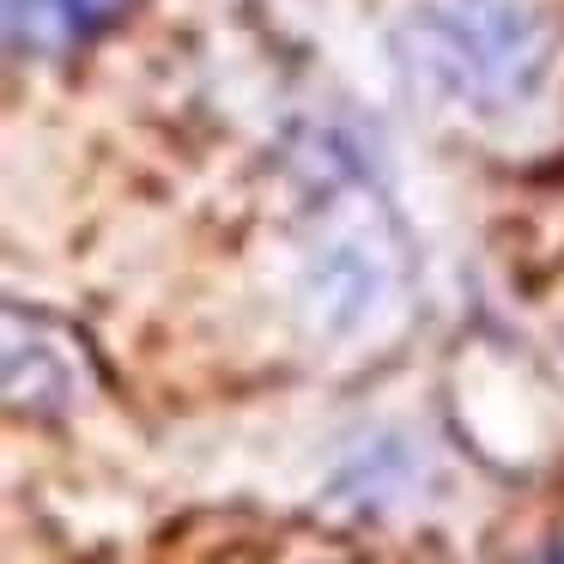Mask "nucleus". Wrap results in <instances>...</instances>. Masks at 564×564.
Here are the masks:
<instances>
[{
  "label": "nucleus",
  "instance_id": "7ed1b4c3",
  "mask_svg": "<svg viewBox=\"0 0 564 564\" xmlns=\"http://www.w3.org/2000/svg\"><path fill=\"white\" fill-rule=\"evenodd\" d=\"M540 564H564V546H552V552H546V558H540Z\"/></svg>",
  "mask_w": 564,
  "mask_h": 564
},
{
  "label": "nucleus",
  "instance_id": "f03ea898",
  "mask_svg": "<svg viewBox=\"0 0 564 564\" xmlns=\"http://www.w3.org/2000/svg\"><path fill=\"white\" fill-rule=\"evenodd\" d=\"M122 13L128 0H7V43L19 55H67Z\"/></svg>",
  "mask_w": 564,
  "mask_h": 564
},
{
  "label": "nucleus",
  "instance_id": "f257e3e1",
  "mask_svg": "<svg viewBox=\"0 0 564 564\" xmlns=\"http://www.w3.org/2000/svg\"><path fill=\"white\" fill-rule=\"evenodd\" d=\"M401 55L431 98L462 116L522 110L546 74V25L528 0H419Z\"/></svg>",
  "mask_w": 564,
  "mask_h": 564
}]
</instances>
